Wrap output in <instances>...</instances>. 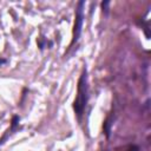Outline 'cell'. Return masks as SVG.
<instances>
[{"label":"cell","instance_id":"obj_3","mask_svg":"<svg viewBox=\"0 0 151 151\" xmlns=\"http://www.w3.org/2000/svg\"><path fill=\"white\" fill-rule=\"evenodd\" d=\"M113 151H139V146L136 144H126L114 147Z\"/></svg>","mask_w":151,"mask_h":151},{"label":"cell","instance_id":"obj_4","mask_svg":"<svg viewBox=\"0 0 151 151\" xmlns=\"http://www.w3.org/2000/svg\"><path fill=\"white\" fill-rule=\"evenodd\" d=\"M5 63H6L5 59H0V65H1V64H5Z\"/></svg>","mask_w":151,"mask_h":151},{"label":"cell","instance_id":"obj_1","mask_svg":"<svg viewBox=\"0 0 151 151\" xmlns=\"http://www.w3.org/2000/svg\"><path fill=\"white\" fill-rule=\"evenodd\" d=\"M88 87H87V72L86 68L83 70L81 76L78 80V87H77V97L74 99L73 103V110L76 112V114L80 118L81 114L84 113V110L86 107L87 104V99H88Z\"/></svg>","mask_w":151,"mask_h":151},{"label":"cell","instance_id":"obj_2","mask_svg":"<svg viewBox=\"0 0 151 151\" xmlns=\"http://www.w3.org/2000/svg\"><path fill=\"white\" fill-rule=\"evenodd\" d=\"M84 6L85 2L84 1H79L76 8V14H74V25H73V32H72V41L71 45L72 46L74 42L78 41L80 33H81V27H83V21H84Z\"/></svg>","mask_w":151,"mask_h":151}]
</instances>
